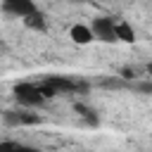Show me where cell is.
Instances as JSON below:
<instances>
[{
	"mask_svg": "<svg viewBox=\"0 0 152 152\" xmlns=\"http://www.w3.org/2000/svg\"><path fill=\"white\" fill-rule=\"evenodd\" d=\"M147 74H150V76H152V64H147Z\"/></svg>",
	"mask_w": 152,
	"mask_h": 152,
	"instance_id": "13",
	"label": "cell"
},
{
	"mask_svg": "<svg viewBox=\"0 0 152 152\" xmlns=\"http://www.w3.org/2000/svg\"><path fill=\"white\" fill-rule=\"evenodd\" d=\"M131 88L138 90V93H147V95H152V81H138V83H131Z\"/></svg>",
	"mask_w": 152,
	"mask_h": 152,
	"instance_id": "11",
	"label": "cell"
},
{
	"mask_svg": "<svg viewBox=\"0 0 152 152\" xmlns=\"http://www.w3.org/2000/svg\"><path fill=\"white\" fill-rule=\"evenodd\" d=\"M0 152H38V150L31 147V145H24V142L5 140V142H0Z\"/></svg>",
	"mask_w": 152,
	"mask_h": 152,
	"instance_id": "9",
	"label": "cell"
},
{
	"mask_svg": "<svg viewBox=\"0 0 152 152\" xmlns=\"http://www.w3.org/2000/svg\"><path fill=\"white\" fill-rule=\"evenodd\" d=\"M74 109H76V112H78V114H81V116H83L88 124H97V116H95V112H93L90 107H86V104L76 102V104H74Z\"/></svg>",
	"mask_w": 152,
	"mask_h": 152,
	"instance_id": "10",
	"label": "cell"
},
{
	"mask_svg": "<svg viewBox=\"0 0 152 152\" xmlns=\"http://www.w3.org/2000/svg\"><path fill=\"white\" fill-rule=\"evenodd\" d=\"M90 33L102 43H116V21L112 17H95L90 24Z\"/></svg>",
	"mask_w": 152,
	"mask_h": 152,
	"instance_id": "1",
	"label": "cell"
},
{
	"mask_svg": "<svg viewBox=\"0 0 152 152\" xmlns=\"http://www.w3.org/2000/svg\"><path fill=\"white\" fill-rule=\"evenodd\" d=\"M69 36H71V40H74V43H78V45H88V43L93 40L90 26H86V24H74V26H71V31H69Z\"/></svg>",
	"mask_w": 152,
	"mask_h": 152,
	"instance_id": "5",
	"label": "cell"
},
{
	"mask_svg": "<svg viewBox=\"0 0 152 152\" xmlns=\"http://www.w3.org/2000/svg\"><path fill=\"white\" fill-rule=\"evenodd\" d=\"M55 95H62V93H76V90H86V83H76L66 76H48L43 81Z\"/></svg>",
	"mask_w": 152,
	"mask_h": 152,
	"instance_id": "3",
	"label": "cell"
},
{
	"mask_svg": "<svg viewBox=\"0 0 152 152\" xmlns=\"http://www.w3.org/2000/svg\"><path fill=\"white\" fill-rule=\"evenodd\" d=\"M102 86H104V88H121L124 83L116 81V78H107V81H102Z\"/></svg>",
	"mask_w": 152,
	"mask_h": 152,
	"instance_id": "12",
	"label": "cell"
},
{
	"mask_svg": "<svg viewBox=\"0 0 152 152\" xmlns=\"http://www.w3.org/2000/svg\"><path fill=\"white\" fill-rule=\"evenodd\" d=\"M116 40H124V43H133L135 40V31L131 28V24L116 21Z\"/></svg>",
	"mask_w": 152,
	"mask_h": 152,
	"instance_id": "8",
	"label": "cell"
},
{
	"mask_svg": "<svg viewBox=\"0 0 152 152\" xmlns=\"http://www.w3.org/2000/svg\"><path fill=\"white\" fill-rule=\"evenodd\" d=\"M14 100L24 107H38L45 102L40 95V88L36 83H17L14 86Z\"/></svg>",
	"mask_w": 152,
	"mask_h": 152,
	"instance_id": "2",
	"label": "cell"
},
{
	"mask_svg": "<svg viewBox=\"0 0 152 152\" xmlns=\"http://www.w3.org/2000/svg\"><path fill=\"white\" fill-rule=\"evenodd\" d=\"M24 24H26L28 28H36V31H45V28H48V24H45V14H43L40 10H36L31 17H26Z\"/></svg>",
	"mask_w": 152,
	"mask_h": 152,
	"instance_id": "7",
	"label": "cell"
},
{
	"mask_svg": "<svg viewBox=\"0 0 152 152\" xmlns=\"http://www.w3.org/2000/svg\"><path fill=\"white\" fill-rule=\"evenodd\" d=\"M38 7L31 2V0H5L2 2V12L12 14V17H19V19H26L36 12Z\"/></svg>",
	"mask_w": 152,
	"mask_h": 152,
	"instance_id": "4",
	"label": "cell"
},
{
	"mask_svg": "<svg viewBox=\"0 0 152 152\" xmlns=\"http://www.w3.org/2000/svg\"><path fill=\"white\" fill-rule=\"evenodd\" d=\"M5 121L10 126H21V124H36L38 116L26 114V112H5Z\"/></svg>",
	"mask_w": 152,
	"mask_h": 152,
	"instance_id": "6",
	"label": "cell"
}]
</instances>
